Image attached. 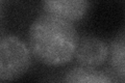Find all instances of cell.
Listing matches in <instances>:
<instances>
[{
	"label": "cell",
	"mask_w": 125,
	"mask_h": 83,
	"mask_svg": "<svg viewBox=\"0 0 125 83\" xmlns=\"http://www.w3.org/2000/svg\"><path fill=\"white\" fill-rule=\"evenodd\" d=\"M78 39L79 34L73 23L44 13L30 24L27 45L38 61L58 66L74 58Z\"/></svg>",
	"instance_id": "1"
},
{
	"label": "cell",
	"mask_w": 125,
	"mask_h": 83,
	"mask_svg": "<svg viewBox=\"0 0 125 83\" xmlns=\"http://www.w3.org/2000/svg\"><path fill=\"white\" fill-rule=\"evenodd\" d=\"M31 62L32 55L23 39L15 34H0V82L20 79Z\"/></svg>",
	"instance_id": "2"
},
{
	"label": "cell",
	"mask_w": 125,
	"mask_h": 83,
	"mask_svg": "<svg viewBox=\"0 0 125 83\" xmlns=\"http://www.w3.org/2000/svg\"><path fill=\"white\" fill-rule=\"evenodd\" d=\"M74 58L79 66L97 69L108 59V45L104 39L93 35L79 37Z\"/></svg>",
	"instance_id": "3"
},
{
	"label": "cell",
	"mask_w": 125,
	"mask_h": 83,
	"mask_svg": "<svg viewBox=\"0 0 125 83\" xmlns=\"http://www.w3.org/2000/svg\"><path fill=\"white\" fill-rule=\"evenodd\" d=\"M44 13L73 23L83 19L90 9L85 0H48L42 2Z\"/></svg>",
	"instance_id": "4"
},
{
	"label": "cell",
	"mask_w": 125,
	"mask_h": 83,
	"mask_svg": "<svg viewBox=\"0 0 125 83\" xmlns=\"http://www.w3.org/2000/svg\"><path fill=\"white\" fill-rule=\"evenodd\" d=\"M62 83H116L107 73L98 69L75 66L66 73Z\"/></svg>",
	"instance_id": "5"
},
{
	"label": "cell",
	"mask_w": 125,
	"mask_h": 83,
	"mask_svg": "<svg viewBox=\"0 0 125 83\" xmlns=\"http://www.w3.org/2000/svg\"><path fill=\"white\" fill-rule=\"evenodd\" d=\"M125 34L122 30L108 46V58L112 69L121 80L125 78Z\"/></svg>",
	"instance_id": "6"
},
{
	"label": "cell",
	"mask_w": 125,
	"mask_h": 83,
	"mask_svg": "<svg viewBox=\"0 0 125 83\" xmlns=\"http://www.w3.org/2000/svg\"><path fill=\"white\" fill-rule=\"evenodd\" d=\"M0 9H1V2H0ZM1 19V18H0ZM0 23H1V21H0ZM0 28H1V25H0Z\"/></svg>",
	"instance_id": "7"
},
{
	"label": "cell",
	"mask_w": 125,
	"mask_h": 83,
	"mask_svg": "<svg viewBox=\"0 0 125 83\" xmlns=\"http://www.w3.org/2000/svg\"><path fill=\"white\" fill-rule=\"evenodd\" d=\"M0 83H2V82H0Z\"/></svg>",
	"instance_id": "8"
}]
</instances>
